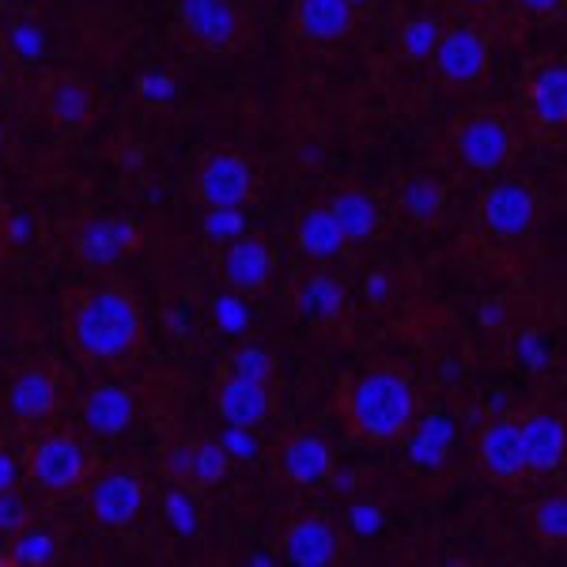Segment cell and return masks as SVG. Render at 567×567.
<instances>
[{"label": "cell", "mask_w": 567, "mask_h": 567, "mask_svg": "<svg viewBox=\"0 0 567 567\" xmlns=\"http://www.w3.org/2000/svg\"><path fill=\"white\" fill-rule=\"evenodd\" d=\"M65 326L72 349L87 363L125 360L144 337L141 303L125 284H99V288H84L80 296H72Z\"/></svg>", "instance_id": "cell-1"}, {"label": "cell", "mask_w": 567, "mask_h": 567, "mask_svg": "<svg viewBox=\"0 0 567 567\" xmlns=\"http://www.w3.org/2000/svg\"><path fill=\"white\" fill-rule=\"evenodd\" d=\"M341 413L360 443H398L416 424V386L398 363H374L349 379Z\"/></svg>", "instance_id": "cell-2"}, {"label": "cell", "mask_w": 567, "mask_h": 567, "mask_svg": "<svg viewBox=\"0 0 567 567\" xmlns=\"http://www.w3.org/2000/svg\"><path fill=\"white\" fill-rule=\"evenodd\" d=\"M23 470L31 484H39L50 496H72V492H84V484L95 473V458H91V451L76 435L50 432L39 443H31Z\"/></svg>", "instance_id": "cell-3"}, {"label": "cell", "mask_w": 567, "mask_h": 567, "mask_svg": "<svg viewBox=\"0 0 567 567\" xmlns=\"http://www.w3.org/2000/svg\"><path fill=\"white\" fill-rule=\"evenodd\" d=\"M451 148L470 171L492 175V171L507 167V159L515 155V130L496 110H477L451 130Z\"/></svg>", "instance_id": "cell-4"}, {"label": "cell", "mask_w": 567, "mask_h": 567, "mask_svg": "<svg viewBox=\"0 0 567 567\" xmlns=\"http://www.w3.org/2000/svg\"><path fill=\"white\" fill-rule=\"evenodd\" d=\"M435 76L446 87H473L488 72V39L470 20H454L443 27L435 50H432Z\"/></svg>", "instance_id": "cell-5"}, {"label": "cell", "mask_w": 567, "mask_h": 567, "mask_svg": "<svg viewBox=\"0 0 567 567\" xmlns=\"http://www.w3.org/2000/svg\"><path fill=\"white\" fill-rule=\"evenodd\" d=\"M141 250V227L125 216H95L84 219L72 235V254L80 265L91 272L117 269L122 261H130Z\"/></svg>", "instance_id": "cell-6"}, {"label": "cell", "mask_w": 567, "mask_h": 567, "mask_svg": "<svg viewBox=\"0 0 567 567\" xmlns=\"http://www.w3.org/2000/svg\"><path fill=\"white\" fill-rule=\"evenodd\" d=\"M186 39L208 53H231L246 39V20L235 0H178Z\"/></svg>", "instance_id": "cell-7"}, {"label": "cell", "mask_w": 567, "mask_h": 567, "mask_svg": "<svg viewBox=\"0 0 567 567\" xmlns=\"http://www.w3.org/2000/svg\"><path fill=\"white\" fill-rule=\"evenodd\" d=\"M87 492V511L99 526L106 529H125L136 523V515L144 511V484L133 473L122 470H103L91 473V481L84 484Z\"/></svg>", "instance_id": "cell-8"}, {"label": "cell", "mask_w": 567, "mask_h": 567, "mask_svg": "<svg viewBox=\"0 0 567 567\" xmlns=\"http://www.w3.org/2000/svg\"><path fill=\"white\" fill-rule=\"evenodd\" d=\"M197 197L208 208H243L254 197V167L243 152H213L197 167Z\"/></svg>", "instance_id": "cell-9"}, {"label": "cell", "mask_w": 567, "mask_h": 567, "mask_svg": "<svg viewBox=\"0 0 567 567\" xmlns=\"http://www.w3.org/2000/svg\"><path fill=\"white\" fill-rule=\"evenodd\" d=\"M280 556L296 567H333L344 560V542L333 523L318 515H299L284 526Z\"/></svg>", "instance_id": "cell-10"}, {"label": "cell", "mask_w": 567, "mask_h": 567, "mask_svg": "<svg viewBox=\"0 0 567 567\" xmlns=\"http://www.w3.org/2000/svg\"><path fill=\"white\" fill-rule=\"evenodd\" d=\"M481 224L496 239H523L537 224V197L526 182H496L481 197Z\"/></svg>", "instance_id": "cell-11"}, {"label": "cell", "mask_w": 567, "mask_h": 567, "mask_svg": "<svg viewBox=\"0 0 567 567\" xmlns=\"http://www.w3.org/2000/svg\"><path fill=\"white\" fill-rule=\"evenodd\" d=\"M518 443H523L526 473H556L567 454V427L560 413L548 409H529L518 420Z\"/></svg>", "instance_id": "cell-12"}, {"label": "cell", "mask_w": 567, "mask_h": 567, "mask_svg": "<svg viewBox=\"0 0 567 567\" xmlns=\"http://www.w3.org/2000/svg\"><path fill=\"white\" fill-rule=\"evenodd\" d=\"M277 473L296 488H318L333 473V446L315 432H291L277 451Z\"/></svg>", "instance_id": "cell-13"}, {"label": "cell", "mask_w": 567, "mask_h": 567, "mask_svg": "<svg viewBox=\"0 0 567 567\" xmlns=\"http://www.w3.org/2000/svg\"><path fill=\"white\" fill-rule=\"evenodd\" d=\"M355 27L352 0H296L291 8V34L299 42L333 45L344 42Z\"/></svg>", "instance_id": "cell-14"}, {"label": "cell", "mask_w": 567, "mask_h": 567, "mask_svg": "<svg viewBox=\"0 0 567 567\" xmlns=\"http://www.w3.org/2000/svg\"><path fill=\"white\" fill-rule=\"evenodd\" d=\"M477 462L492 481L515 484L526 473L523 443H518V420L496 416L481 427L477 435Z\"/></svg>", "instance_id": "cell-15"}, {"label": "cell", "mask_w": 567, "mask_h": 567, "mask_svg": "<svg viewBox=\"0 0 567 567\" xmlns=\"http://www.w3.org/2000/svg\"><path fill=\"white\" fill-rule=\"evenodd\" d=\"M219 272H224V284L235 296H258L272 280V250L254 235H235L224 250Z\"/></svg>", "instance_id": "cell-16"}, {"label": "cell", "mask_w": 567, "mask_h": 567, "mask_svg": "<svg viewBox=\"0 0 567 567\" xmlns=\"http://www.w3.org/2000/svg\"><path fill=\"white\" fill-rule=\"evenodd\" d=\"M42 110L53 130L80 133V130H87L91 117H95V91L80 76H53L50 84L42 87Z\"/></svg>", "instance_id": "cell-17"}, {"label": "cell", "mask_w": 567, "mask_h": 567, "mask_svg": "<svg viewBox=\"0 0 567 567\" xmlns=\"http://www.w3.org/2000/svg\"><path fill=\"white\" fill-rule=\"evenodd\" d=\"M61 401V386H58V374L42 363H31L12 379V386L4 393V405L20 424H39L58 409Z\"/></svg>", "instance_id": "cell-18"}, {"label": "cell", "mask_w": 567, "mask_h": 567, "mask_svg": "<svg viewBox=\"0 0 567 567\" xmlns=\"http://www.w3.org/2000/svg\"><path fill=\"white\" fill-rule=\"evenodd\" d=\"M216 413L227 427H258L272 413V393L269 382H254L243 374H227L216 390Z\"/></svg>", "instance_id": "cell-19"}, {"label": "cell", "mask_w": 567, "mask_h": 567, "mask_svg": "<svg viewBox=\"0 0 567 567\" xmlns=\"http://www.w3.org/2000/svg\"><path fill=\"white\" fill-rule=\"evenodd\" d=\"M141 398L133 390L117 386V382H103L84 398V427L91 435H122L136 420Z\"/></svg>", "instance_id": "cell-20"}, {"label": "cell", "mask_w": 567, "mask_h": 567, "mask_svg": "<svg viewBox=\"0 0 567 567\" xmlns=\"http://www.w3.org/2000/svg\"><path fill=\"white\" fill-rule=\"evenodd\" d=\"M529 117L542 133H560L567 125V69L560 61L542 65L526 87Z\"/></svg>", "instance_id": "cell-21"}, {"label": "cell", "mask_w": 567, "mask_h": 567, "mask_svg": "<svg viewBox=\"0 0 567 567\" xmlns=\"http://www.w3.org/2000/svg\"><path fill=\"white\" fill-rule=\"evenodd\" d=\"M291 303H296L299 318H307V322L333 326L349 310V291H344V284L337 277H329V272H310V277L299 280Z\"/></svg>", "instance_id": "cell-22"}, {"label": "cell", "mask_w": 567, "mask_h": 567, "mask_svg": "<svg viewBox=\"0 0 567 567\" xmlns=\"http://www.w3.org/2000/svg\"><path fill=\"white\" fill-rule=\"evenodd\" d=\"M326 208H329V216L337 219V231H341L344 246L371 239L382 227V208L368 189H341Z\"/></svg>", "instance_id": "cell-23"}, {"label": "cell", "mask_w": 567, "mask_h": 567, "mask_svg": "<svg viewBox=\"0 0 567 567\" xmlns=\"http://www.w3.org/2000/svg\"><path fill=\"white\" fill-rule=\"evenodd\" d=\"M405 439H409V458L420 470H439L454 446V420L446 413H432L420 420V427H409Z\"/></svg>", "instance_id": "cell-24"}, {"label": "cell", "mask_w": 567, "mask_h": 567, "mask_svg": "<svg viewBox=\"0 0 567 567\" xmlns=\"http://www.w3.org/2000/svg\"><path fill=\"white\" fill-rule=\"evenodd\" d=\"M296 246L299 254H307V258H333V254H341V231H337V219L329 216L326 205H307L303 213L296 216Z\"/></svg>", "instance_id": "cell-25"}, {"label": "cell", "mask_w": 567, "mask_h": 567, "mask_svg": "<svg viewBox=\"0 0 567 567\" xmlns=\"http://www.w3.org/2000/svg\"><path fill=\"white\" fill-rule=\"evenodd\" d=\"M58 560V537L50 529H39L27 523L23 529H16L8 537V556L4 564H20V567H45Z\"/></svg>", "instance_id": "cell-26"}, {"label": "cell", "mask_w": 567, "mask_h": 567, "mask_svg": "<svg viewBox=\"0 0 567 567\" xmlns=\"http://www.w3.org/2000/svg\"><path fill=\"white\" fill-rule=\"evenodd\" d=\"M401 208H405L409 219H416V224H432L446 208V186L432 175L409 178L405 189H401Z\"/></svg>", "instance_id": "cell-27"}, {"label": "cell", "mask_w": 567, "mask_h": 567, "mask_svg": "<svg viewBox=\"0 0 567 567\" xmlns=\"http://www.w3.org/2000/svg\"><path fill=\"white\" fill-rule=\"evenodd\" d=\"M529 526H534L537 542L548 548H564L567 545V496L553 492V496L537 499L529 511Z\"/></svg>", "instance_id": "cell-28"}, {"label": "cell", "mask_w": 567, "mask_h": 567, "mask_svg": "<svg viewBox=\"0 0 567 567\" xmlns=\"http://www.w3.org/2000/svg\"><path fill=\"white\" fill-rule=\"evenodd\" d=\"M231 454H227L224 443L216 439H200L194 443V458H189V484L194 488H216L219 481L231 473Z\"/></svg>", "instance_id": "cell-29"}, {"label": "cell", "mask_w": 567, "mask_h": 567, "mask_svg": "<svg viewBox=\"0 0 567 567\" xmlns=\"http://www.w3.org/2000/svg\"><path fill=\"white\" fill-rule=\"evenodd\" d=\"M439 34H443V23H439V20H432V16H413V20L401 27L398 45H401V53H405L409 61H432V50H435Z\"/></svg>", "instance_id": "cell-30"}, {"label": "cell", "mask_w": 567, "mask_h": 567, "mask_svg": "<svg viewBox=\"0 0 567 567\" xmlns=\"http://www.w3.org/2000/svg\"><path fill=\"white\" fill-rule=\"evenodd\" d=\"M231 374H243V379H254V382H269V374H272L269 352L258 349V344H243V349L231 355Z\"/></svg>", "instance_id": "cell-31"}, {"label": "cell", "mask_w": 567, "mask_h": 567, "mask_svg": "<svg viewBox=\"0 0 567 567\" xmlns=\"http://www.w3.org/2000/svg\"><path fill=\"white\" fill-rule=\"evenodd\" d=\"M31 523V511H27V499L20 492H0V537H12L16 529H23Z\"/></svg>", "instance_id": "cell-32"}, {"label": "cell", "mask_w": 567, "mask_h": 567, "mask_svg": "<svg viewBox=\"0 0 567 567\" xmlns=\"http://www.w3.org/2000/svg\"><path fill=\"white\" fill-rule=\"evenodd\" d=\"M205 231L213 239H235V235H243V213L239 208H213Z\"/></svg>", "instance_id": "cell-33"}, {"label": "cell", "mask_w": 567, "mask_h": 567, "mask_svg": "<svg viewBox=\"0 0 567 567\" xmlns=\"http://www.w3.org/2000/svg\"><path fill=\"white\" fill-rule=\"evenodd\" d=\"M167 515L182 534H197V507L189 503L186 492H171L167 496Z\"/></svg>", "instance_id": "cell-34"}, {"label": "cell", "mask_w": 567, "mask_h": 567, "mask_svg": "<svg viewBox=\"0 0 567 567\" xmlns=\"http://www.w3.org/2000/svg\"><path fill=\"white\" fill-rule=\"evenodd\" d=\"M189 458H194V443H175L167 451V473L178 484H189Z\"/></svg>", "instance_id": "cell-35"}, {"label": "cell", "mask_w": 567, "mask_h": 567, "mask_svg": "<svg viewBox=\"0 0 567 567\" xmlns=\"http://www.w3.org/2000/svg\"><path fill=\"white\" fill-rule=\"evenodd\" d=\"M20 484V462L8 451H0V492H12Z\"/></svg>", "instance_id": "cell-36"}, {"label": "cell", "mask_w": 567, "mask_h": 567, "mask_svg": "<svg viewBox=\"0 0 567 567\" xmlns=\"http://www.w3.org/2000/svg\"><path fill=\"white\" fill-rule=\"evenodd\" d=\"M529 16H556L564 8V0H518Z\"/></svg>", "instance_id": "cell-37"}, {"label": "cell", "mask_w": 567, "mask_h": 567, "mask_svg": "<svg viewBox=\"0 0 567 567\" xmlns=\"http://www.w3.org/2000/svg\"><path fill=\"white\" fill-rule=\"evenodd\" d=\"M355 518H360V523H355V526H360L363 534H371V529H379V515H374V511H368V507L355 511Z\"/></svg>", "instance_id": "cell-38"}, {"label": "cell", "mask_w": 567, "mask_h": 567, "mask_svg": "<svg viewBox=\"0 0 567 567\" xmlns=\"http://www.w3.org/2000/svg\"><path fill=\"white\" fill-rule=\"evenodd\" d=\"M8 239H12V219H8V208L0 205V254L8 250Z\"/></svg>", "instance_id": "cell-39"}, {"label": "cell", "mask_w": 567, "mask_h": 567, "mask_svg": "<svg viewBox=\"0 0 567 567\" xmlns=\"http://www.w3.org/2000/svg\"><path fill=\"white\" fill-rule=\"evenodd\" d=\"M454 4L470 8V12H477V8H488V4H496V0H454Z\"/></svg>", "instance_id": "cell-40"}, {"label": "cell", "mask_w": 567, "mask_h": 567, "mask_svg": "<svg viewBox=\"0 0 567 567\" xmlns=\"http://www.w3.org/2000/svg\"><path fill=\"white\" fill-rule=\"evenodd\" d=\"M0 4H23V0H0Z\"/></svg>", "instance_id": "cell-41"}, {"label": "cell", "mask_w": 567, "mask_h": 567, "mask_svg": "<svg viewBox=\"0 0 567 567\" xmlns=\"http://www.w3.org/2000/svg\"><path fill=\"white\" fill-rule=\"evenodd\" d=\"M352 4H355V8H360V0H352Z\"/></svg>", "instance_id": "cell-42"}]
</instances>
